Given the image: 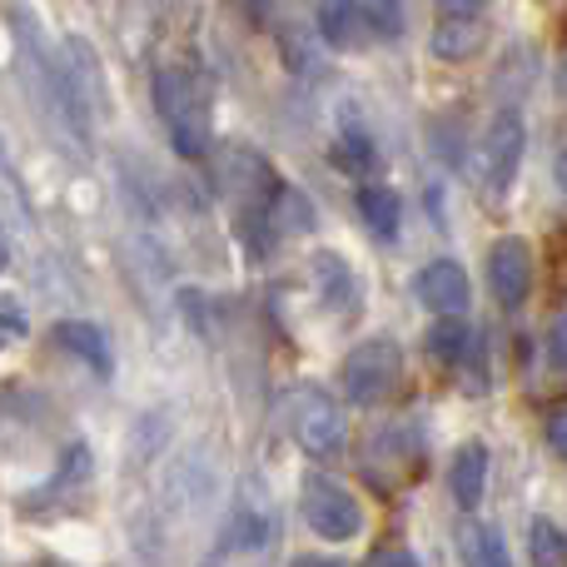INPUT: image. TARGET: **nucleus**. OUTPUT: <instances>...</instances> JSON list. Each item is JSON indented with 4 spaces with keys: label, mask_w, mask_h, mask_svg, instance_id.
I'll list each match as a JSON object with an SVG mask.
<instances>
[{
    "label": "nucleus",
    "mask_w": 567,
    "mask_h": 567,
    "mask_svg": "<svg viewBox=\"0 0 567 567\" xmlns=\"http://www.w3.org/2000/svg\"><path fill=\"white\" fill-rule=\"evenodd\" d=\"M0 313H6V339L16 343V339H25V319H20V303H16V293H6L0 299Z\"/></svg>",
    "instance_id": "412c9836"
},
{
    "label": "nucleus",
    "mask_w": 567,
    "mask_h": 567,
    "mask_svg": "<svg viewBox=\"0 0 567 567\" xmlns=\"http://www.w3.org/2000/svg\"><path fill=\"white\" fill-rule=\"evenodd\" d=\"M483 6H488V0H439L443 16H483Z\"/></svg>",
    "instance_id": "5701e85b"
},
{
    "label": "nucleus",
    "mask_w": 567,
    "mask_h": 567,
    "mask_svg": "<svg viewBox=\"0 0 567 567\" xmlns=\"http://www.w3.org/2000/svg\"><path fill=\"white\" fill-rule=\"evenodd\" d=\"M473 349V329H463L458 319H439L429 329V359L433 363H458Z\"/></svg>",
    "instance_id": "f3484780"
},
{
    "label": "nucleus",
    "mask_w": 567,
    "mask_h": 567,
    "mask_svg": "<svg viewBox=\"0 0 567 567\" xmlns=\"http://www.w3.org/2000/svg\"><path fill=\"white\" fill-rule=\"evenodd\" d=\"M413 293H419L423 309H433L439 319H453V313L468 309L473 289H468V275H463V265H453V259H433V265L419 269V279H413Z\"/></svg>",
    "instance_id": "6e6552de"
},
{
    "label": "nucleus",
    "mask_w": 567,
    "mask_h": 567,
    "mask_svg": "<svg viewBox=\"0 0 567 567\" xmlns=\"http://www.w3.org/2000/svg\"><path fill=\"white\" fill-rule=\"evenodd\" d=\"M150 95H155V115H159V125H165L169 145H175L185 159L205 155L209 150V105H205L199 80L185 75V70H175V65H165V70H155V80H150Z\"/></svg>",
    "instance_id": "f257e3e1"
},
{
    "label": "nucleus",
    "mask_w": 567,
    "mask_h": 567,
    "mask_svg": "<svg viewBox=\"0 0 567 567\" xmlns=\"http://www.w3.org/2000/svg\"><path fill=\"white\" fill-rule=\"evenodd\" d=\"M299 503H303V523L329 543H349L363 533V508L339 478L329 473H303L299 483Z\"/></svg>",
    "instance_id": "20e7f679"
},
{
    "label": "nucleus",
    "mask_w": 567,
    "mask_h": 567,
    "mask_svg": "<svg viewBox=\"0 0 567 567\" xmlns=\"http://www.w3.org/2000/svg\"><path fill=\"white\" fill-rule=\"evenodd\" d=\"M523 150H528V125H523V115L518 110H498L478 140V179L488 195H503V189L518 179Z\"/></svg>",
    "instance_id": "423d86ee"
},
{
    "label": "nucleus",
    "mask_w": 567,
    "mask_h": 567,
    "mask_svg": "<svg viewBox=\"0 0 567 567\" xmlns=\"http://www.w3.org/2000/svg\"><path fill=\"white\" fill-rule=\"evenodd\" d=\"M423 468V429L413 419H399L389 429H379L363 449V478L379 493H399L403 483H413Z\"/></svg>",
    "instance_id": "7ed1b4c3"
},
{
    "label": "nucleus",
    "mask_w": 567,
    "mask_h": 567,
    "mask_svg": "<svg viewBox=\"0 0 567 567\" xmlns=\"http://www.w3.org/2000/svg\"><path fill=\"white\" fill-rule=\"evenodd\" d=\"M239 10H245L249 25H265L269 20V0H239Z\"/></svg>",
    "instance_id": "b1692460"
},
{
    "label": "nucleus",
    "mask_w": 567,
    "mask_h": 567,
    "mask_svg": "<svg viewBox=\"0 0 567 567\" xmlns=\"http://www.w3.org/2000/svg\"><path fill=\"white\" fill-rule=\"evenodd\" d=\"M353 205H359V219L363 229H369L373 239H399V225H403V205L399 195H393L389 185H359V195H353Z\"/></svg>",
    "instance_id": "ddd939ff"
},
{
    "label": "nucleus",
    "mask_w": 567,
    "mask_h": 567,
    "mask_svg": "<svg viewBox=\"0 0 567 567\" xmlns=\"http://www.w3.org/2000/svg\"><path fill=\"white\" fill-rule=\"evenodd\" d=\"M50 339H55L65 353H75L85 369H95L100 379L110 373V339L95 329V323H85V319H60L55 329H50Z\"/></svg>",
    "instance_id": "f8f14e48"
},
{
    "label": "nucleus",
    "mask_w": 567,
    "mask_h": 567,
    "mask_svg": "<svg viewBox=\"0 0 567 567\" xmlns=\"http://www.w3.org/2000/svg\"><path fill=\"white\" fill-rule=\"evenodd\" d=\"M363 567H423V563L413 558L409 548H379V553H373V558L363 563Z\"/></svg>",
    "instance_id": "aec40b11"
},
{
    "label": "nucleus",
    "mask_w": 567,
    "mask_h": 567,
    "mask_svg": "<svg viewBox=\"0 0 567 567\" xmlns=\"http://www.w3.org/2000/svg\"><path fill=\"white\" fill-rule=\"evenodd\" d=\"M458 548H463V567H513L508 543L498 538L493 523H463Z\"/></svg>",
    "instance_id": "2eb2a0df"
},
{
    "label": "nucleus",
    "mask_w": 567,
    "mask_h": 567,
    "mask_svg": "<svg viewBox=\"0 0 567 567\" xmlns=\"http://www.w3.org/2000/svg\"><path fill=\"white\" fill-rule=\"evenodd\" d=\"M488 289L503 309H523L533 289V249L523 245L518 235H503L498 245L488 249Z\"/></svg>",
    "instance_id": "0eeeda50"
},
{
    "label": "nucleus",
    "mask_w": 567,
    "mask_h": 567,
    "mask_svg": "<svg viewBox=\"0 0 567 567\" xmlns=\"http://www.w3.org/2000/svg\"><path fill=\"white\" fill-rule=\"evenodd\" d=\"M403 383V349L393 339H363L359 349L343 353L339 363V389L349 403L373 409V403H389Z\"/></svg>",
    "instance_id": "f03ea898"
},
{
    "label": "nucleus",
    "mask_w": 567,
    "mask_h": 567,
    "mask_svg": "<svg viewBox=\"0 0 567 567\" xmlns=\"http://www.w3.org/2000/svg\"><path fill=\"white\" fill-rule=\"evenodd\" d=\"M269 225H275L279 235H309V225H313L309 199H303L299 189L284 185V189H279V199H275V215H269Z\"/></svg>",
    "instance_id": "6ab92c4d"
},
{
    "label": "nucleus",
    "mask_w": 567,
    "mask_h": 567,
    "mask_svg": "<svg viewBox=\"0 0 567 567\" xmlns=\"http://www.w3.org/2000/svg\"><path fill=\"white\" fill-rule=\"evenodd\" d=\"M483 45V20L478 16H443L439 30H433V55L439 60H473Z\"/></svg>",
    "instance_id": "4468645a"
},
{
    "label": "nucleus",
    "mask_w": 567,
    "mask_h": 567,
    "mask_svg": "<svg viewBox=\"0 0 567 567\" xmlns=\"http://www.w3.org/2000/svg\"><path fill=\"white\" fill-rule=\"evenodd\" d=\"M313 20H319V35L333 50H359L379 35V20H373V10L363 0H319Z\"/></svg>",
    "instance_id": "1a4fd4ad"
},
{
    "label": "nucleus",
    "mask_w": 567,
    "mask_h": 567,
    "mask_svg": "<svg viewBox=\"0 0 567 567\" xmlns=\"http://www.w3.org/2000/svg\"><path fill=\"white\" fill-rule=\"evenodd\" d=\"M553 179H558V195L567 199V145L558 150V159H553Z\"/></svg>",
    "instance_id": "393cba45"
},
{
    "label": "nucleus",
    "mask_w": 567,
    "mask_h": 567,
    "mask_svg": "<svg viewBox=\"0 0 567 567\" xmlns=\"http://www.w3.org/2000/svg\"><path fill=\"white\" fill-rule=\"evenodd\" d=\"M548 443L567 458V409H558V413L548 419Z\"/></svg>",
    "instance_id": "4be33fe9"
},
{
    "label": "nucleus",
    "mask_w": 567,
    "mask_h": 567,
    "mask_svg": "<svg viewBox=\"0 0 567 567\" xmlns=\"http://www.w3.org/2000/svg\"><path fill=\"white\" fill-rule=\"evenodd\" d=\"M284 423H289L293 443L313 458H333L343 449V409L323 389H293L284 403Z\"/></svg>",
    "instance_id": "39448f33"
},
{
    "label": "nucleus",
    "mask_w": 567,
    "mask_h": 567,
    "mask_svg": "<svg viewBox=\"0 0 567 567\" xmlns=\"http://www.w3.org/2000/svg\"><path fill=\"white\" fill-rule=\"evenodd\" d=\"M528 553H533V567H563V563H567V538L558 533V523L533 518V528H528Z\"/></svg>",
    "instance_id": "a211bd4d"
},
{
    "label": "nucleus",
    "mask_w": 567,
    "mask_h": 567,
    "mask_svg": "<svg viewBox=\"0 0 567 567\" xmlns=\"http://www.w3.org/2000/svg\"><path fill=\"white\" fill-rule=\"evenodd\" d=\"M333 159H339V169H349V175H369L373 169V140L353 115H343L339 140H333Z\"/></svg>",
    "instance_id": "dca6fc26"
},
{
    "label": "nucleus",
    "mask_w": 567,
    "mask_h": 567,
    "mask_svg": "<svg viewBox=\"0 0 567 567\" xmlns=\"http://www.w3.org/2000/svg\"><path fill=\"white\" fill-rule=\"evenodd\" d=\"M488 443L483 439H468L458 453H453V463H449V488H453V498H458V508H478L483 503V493H488Z\"/></svg>",
    "instance_id": "9d476101"
},
{
    "label": "nucleus",
    "mask_w": 567,
    "mask_h": 567,
    "mask_svg": "<svg viewBox=\"0 0 567 567\" xmlns=\"http://www.w3.org/2000/svg\"><path fill=\"white\" fill-rule=\"evenodd\" d=\"M313 289H319V303H329L333 313H353L359 309V279H353V269L343 265L339 255H313Z\"/></svg>",
    "instance_id": "9b49d317"
},
{
    "label": "nucleus",
    "mask_w": 567,
    "mask_h": 567,
    "mask_svg": "<svg viewBox=\"0 0 567 567\" xmlns=\"http://www.w3.org/2000/svg\"><path fill=\"white\" fill-rule=\"evenodd\" d=\"M289 567H343L339 558H319V553H303V558H293Z\"/></svg>",
    "instance_id": "a878e982"
}]
</instances>
